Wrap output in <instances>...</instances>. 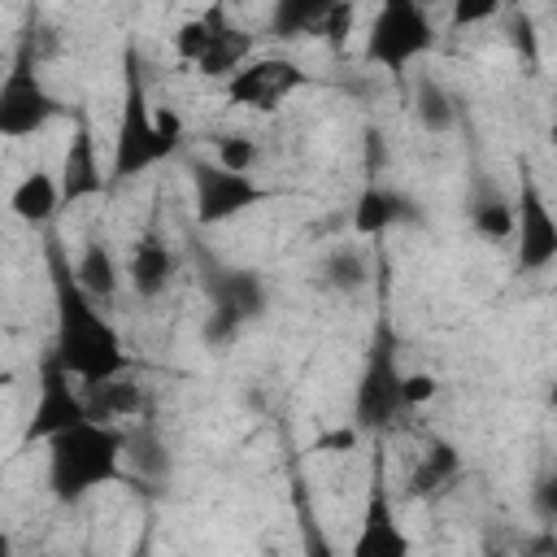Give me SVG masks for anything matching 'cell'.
<instances>
[{
    "label": "cell",
    "instance_id": "28",
    "mask_svg": "<svg viewBox=\"0 0 557 557\" xmlns=\"http://www.w3.org/2000/svg\"><path fill=\"white\" fill-rule=\"evenodd\" d=\"M500 13V0H457L453 4V26L466 30V26H483Z\"/></svg>",
    "mask_w": 557,
    "mask_h": 557
},
{
    "label": "cell",
    "instance_id": "15",
    "mask_svg": "<svg viewBox=\"0 0 557 557\" xmlns=\"http://www.w3.org/2000/svg\"><path fill=\"white\" fill-rule=\"evenodd\" d=\"M413 200L400 196L396 187H383V183H370L357 205H352V235L361 239H383L387 231H396L400 222H413Z\"/></svg>",
    "mask_w": 557,
    "mask_h": 557
},
{
    "label": "cell",
    "instance_id": "21",
    "mask_svg": "<svg viewBox=\"0 0 557 557\" xmlns=\"http://www.w3.org/2000/svg\"><path fill=\"white\" fill-rule=\"evenodd\" d=\"M457 466H461L457 448L444 444V440H435V444L422 453L418 470L409 474V492H413V496H435L440 487H448V483L457 479Z\"/></svg>",
    "mask_w": 557,
    "mask_h": 557
},
{
    "label": "cell",
    "instance_id": "20",
    "mask_svg": "<svg viewBox=\"0 0 557 557\" xmlns=\"http://www.w3.org/2000/svg\"><path fill=\"white\" fill-rule=\"evenodd\" d=\"M413 117H418V126H422L426 135H448V131L457 126V100L448 96L444 83L422 78V83L413 87Z\"/></svg>",
    "mask_w": 557,
    "mask_h": 557
},
{
    "label": "cell",
    "instance_id": "25",
    "mask_svg": "<svg viewBox=\"0 0 557 557\" xmlns=\"http://www.w3.org/2000/svg\"><path fill=\"white\" fill-rule=\"evenodd\" d=\"M91 392H96V396L87 400V409H91L96 422L139 413V383H122V379H113V383H100V387H91Z\"/></svg>",
    "mask_w": 557,
    "mask_h": 557
},
{
    "label": "cell",
    "instance_id": "17",
    "mask_svg": "<svg viewBox=\"0 0 557 557\" xmlns=\"http://www.w3.org/2000/svg\"><path fill=\"white\" fill-rule=\"evenodd\" d=\"M74 283H78L83 296H91L96 305H104V300L117 296V287H122V265H117V257L109 252L104 239H87V244H83V252H78V261H74Z\"/></svg>",
    "mask_w": 557,
    "mask_h": 557
},
{
    "label": "cell",
    "instance_id": "22",
    "mask_svg": "<svg viewBox=\"0 0 557 557\" xmlns=\"http://www.w3.org/2000/svg\"><path fill=\"white\" fill-rule=\"evenodd\" d=\"M326 9H331V0H278L274 13H270V26H274V35H283V39L322 35Z\"/></svg>",
    "mask_w": 557,
    "mask_h": 557
},
{
    "label": "cell",
    "instance_id": "29",
    "mask_svg": "<svg viewBox=\"0 0 557 557\" xmlns=\"http://www.w3.org/2000/svg\"><path fill=\"white\" fill-rule=\"evenodd\" d=\"M352 17H357L352 4H331V9H326V22H322V35H326L331 44H344V35L352 30Z\"/></svg>",
    "mask_w": 557,
    "mask_h": 557
},
{
    "label": "cell",
    "instance_id": "10",
    "mask_svg": "<svg viewBox=\"0 0 557 557\" xmlns=\"http://www.w3.org/2000/svg\"><path fill=\"white\" fill-rule=\"evenodd\" d=\"M91 409H87V396L70 383V374L48 357L44 370H39V383H35V405H30V418H26V431H22V444H48L52 435L70 431L74 422H87Z\"/></svg>",
    "mask_w": 557,
    "mask_h": 557
},
{
    "label": "cell",
    "instance_id": "31",
    "mask_svg": "<svg viewBox=\"0 0 557 557\" xmlns=\"http://www.w3.org/2000/svg\"><path fill=\"white\" fill-rule=\"evenodd\" d=\"M305 557H335L331 544H326V535H322V527L313 518H305Z\"/></svg>",
    "mask_w": 557,
    "mask_h": 557
},
{
    "label": "cell",
    "instance_id": "1",
    "mask_svg": "<svg viewBox=\"0 0 557 557\" xmlns=\"http://www.w3.org/2000/svg\"><path fill=\"white\" fill-rule=\"evenodd\" d=\"M48 270H52V300H57L52 361L87 387L122 379L131 370V352H126L122 331L100 313V305L91 296H83L61 248H48Z\"/></svg>",
    "mask_w": 557,
    "mask_h": 557
},
{
    "label": "cell",
    "instance_id": "26",
    "mask_svg": "<svg viewBox=\"0 0 557 557\" xmlns=\"http://www.w3.org/2000/svg\"><path fill=\"white\" fill-rule=\"evenodd\" d=\"M257 161H261L257 139H248V135H222V139H218L213 165H222V170H231V174H252Z\"/></svg>",
    "mask_w": 557,
    "mask_h": 557
},
{
    "label": "cell",
    "instance_id": "27",
    "mask_svg": "<svg viewBox=\"0 0 557 557\" xmlns=\"http://www.w3.org/2000/svg\"><path fill=\"white\" fill-rule=\"evenodd\" d=\"M440 396V379L431 370H400V405L405 409H422Z\"/></svg>",
    "mask_w": 557,
    "mask_h": 557
},
{
    "label": "cell",
    "instance_id": "2",
    "mask_svg": "<svg viewBox=\"0 0 557 557\" xmlns=\"http://www.w3.org/2000/svg\"><path fill=\"white\" fill-rule=\"evenodd\" d=\"M122 113H117V135H113V161H109V183H126L183 144V117L174 109H152L144 78H139V52L126 44L122 52Z\"/></svg>",
    "mask_w": 557,
    "mask_h": 557
},
{
    "label": "cell",
    "instance_id": "30",
    "mask_svg": "<svg viewBox=\"0 0 557 557\" xmlns=\"http://www.w3.org/2000/svg\"><path fill=\"white\" fill-rule=\"evenodd\" d=\"M135 466H139V470H148V474H161V470H165V457H161V444H157L152 435H144V440H135Z\"/></svg>",
    "mask_w": 557,
    "mask_h": 557
},
{
    "label": "cell",
    "instance_id": "3",
    "mask_svg": "<svg viewBox=\"0 0 557 557\" xmlns=\"http://www.w3.org/2000/svg\"><path fill=\"white\" fill-rule=\"evenodd\" d=\"M48 492L57 505H78L91 492L122 479L126 435L113 422H74L70 431L52 435L48 444Z\"/></svg>",
    "mask_w": 557,
    "mask_h": 557
},
{
    "label": "cell",
    "instance_id": "9",
    "mask_svg": "<svg viewBox=\"0 0 557 557\" xmlns=\"http://www.w3.org/2000/svg\"><path fill=\"white\" fill-rule=\"evenodd\" d=\"M309 87V70H300V61L292 57H252L244 61L231 78H226V100L239 104V109H257V113H270L278 109L283 100H292L296 91Z\"/></svg>",
    "mask_w": 557,
    "mask_h": 557
},
{
    "label": "cell",
    "instance_id": "4",
    "mask_svg": "<svg viewBox=\"0 0 557 557\" xmlns=\"http://www.w3.org/2000/svg\"><path fill=\"white\" fill-rule=\"evenodd\" d=\"M435 22H431V9H422L418 0H383L366 26V44H361V57L374 65V70H387V74H405L413 61L431 57L435 52Z\"/></svg>",
    "mask_w": 557,
    "mask_h": 557
},
{
    "label": "cell",
    "instance_id": "18",
    "mask_svg": "<svg viewBox=\"0 0 557 557\" xmlns=\"http://www.w3.org/2000/svg\"><path fill=\"white\" fill-rule=\"evenodd\" d=\"M366 283H370V257H366V248L335 244V248L322 252V261H318V287L348 296V292H361Z\"/></svg>",
    "mask_w": 557,
    "mask_h": 557
},
{
    "label": "cell",
    "instance_id": "23",
    "mask_svg": "<svg viewBox=\"0 0 557 557\" xmlns=\"http://www.w3.org/2000/svg\"><path fill=\"white\" fill-rule=\"evenodd\" d=\"M470 231L479 239H513V200L505 196H479L470 205Z\"/></svg>",
    "mask_w": 557,
    "mask_h": 557
},
{
    "label": "cell",
    "instance_id": "32",
    "mask_svg": "<svg viewBox=\"0 0 557 557\" xmlns=\"http://www.w3.org/2000/svg\"><path fill=\"white\" fill-rule=\"evenodd\" d=\"M352 440H357V431H352V426H339L335 435H326V440H318V448H348Z\"/></svg>",
    "mask_w": 557,
    "mask_h": 557
},
{
    "label": "cell",
    "instance_id": "24",
    "mask_svg": "<svg viewBox=\"0 0 557 557\" xmlns=\"http://www.w3.org/2000/svg\"><path fill=\"white\" fill-rule=\"evenodd\" d=\"M222 22H226V13H222V9H209V13L191 17V22H183V26L174 30V52H178V61L196 65V61L205 57V48H209V39L218 35V26H222Z\"/></svg>",
    "mask_w": 557,
    "mask_h": 557
},
{
    "label": "cell",
    "instance_id": "16",
    "mask_svg": "<svg viewBox=\"0 0 557 557\" xmlns=\"http://www.w3.org/2000/svg\"><path fill=\"white\" fill-rule=\"evenodd\" d=\"M57 209H61V187H57V174H48V170L22 174L9 191V213L26 226H48L57 218Z\"/></svg>",
    "mask_w": 557,
    "mask_h": 557
},
{
    "label": "cell",
    "instance_id": "6",
    "mask_svg": "<svg viewBox=\"0 0 557 557\" xmlns=\"http://www.w3.org/2000/svg\"><path fill=\"white\" fill-rule=\"evenodd\" d=\"M61 113H65V104L48 91L30 44H22L0 74V139H30V135L48 131Z\"/></svg>",
    "mask_w": 557,
    "mask_h": 557
},
{
    "label": "cell",
    "instance_id": "19",
    "mask_svg": "<svg viewBox=\"0 0 557 557\" xmlns=\"http://www.w3.org/2000/svg\"><path fill=\"white\" fill-rule=\"evenodd\" d=\"M248 52H252L248 30H239V26L222 22V26H218V35L209 39L205 57L196 61V70H200L205 78H231V74H235V70L248 61Z\"/></svg>",
    "mask_w": 557,
    "mask_h": 557
},
{
    "label": "cell",
    "instance_id": "8",
    "mask_svg": "<svg viewBox=\"0 0 557 557\" xmlns=\"http://www.w3.org/2000/svg\"><path fill=\"white\" fill-rule=\"evenodd\" d=\"M396 413H405L400 405V366H396V348L392 339H379L366 357V370L357 379L352 392V431L357 435H383Z\"/></svg>",
    "mask_w": 557,
    "mask_h": 557
},
{
    "label": "cell",
    "instance_id": "7",
    "mask_svg": "<svg viewBox=\"0 0 557 557\" xmlns=\"http://www.w3.org/2000/svg\"><path fill=\"white\" fill-rule=\"evenodd\" d=\"M274 200V187H261L252 174H231L213 161H191V209L200 226H222L248 209Z\"/></svg>",
    "mask_w": 557,
    "mask_h": 557
},
{
    "label": "cell",
    "instance_id": "11",
    "mask_svg": "<svg viewBox=\"0 0 557 557\" xmlns=\"http://www.w3.org/2000/svg\"><path fill=\"white\" fill-rule=\"evenodd\" d=\"M513 239H518V270L540 274L557 261V222L535 178H522V191L513 205Z\"/></svg>",
    "mask_w": 557,
    "mask_h": 557
},
{
    "label": "cell",
    "instance_id": "14",
    "mask_svg": "<svg viewBox=\"0 0 557 557\" xmlns=\"http://www.w3.org/2000/svg\"><path fill=\"white\" fill-rule=\"evenodd\" d=\"M174 270H178V261H174V248L161 239V235H139L135 244H131V252H126V265H122V283L139 296V300H157L170 283H174Z\"/></svg>",
    "mask_w": 557,
    "mask_h": 557
},
{
    "label": "cell",
    "instance_id": "33",
    "mask_svg": "<svg viewBox=\"0 0 557 557\" xmlns=\"http://www.w3.org/2000/svg\"><path fill=\"white\" fill-rule=\"evenodd\" d=\"M0 557H4V540H0Z\"/></svg>",
    "mask_w": 557,
    "mask_h": 557
},
{
    "label": "cell",
    "instance_id": "13",
    "mask_svg": "<svg viewBox=\"0 0 557 557\" xmlns=\"http://www.w3.org/2000/svg\"><path fill=\"white\" fill-rule=\"evenodd\" d=\"M57 187H61V205H74V200H91L109 187V174L100 165V148H96V135H91V122L78 113L74 117V135L61 152V174H57Z\"/></svg>",
    "mask_w": 557,
    "mask_h": 557
},
{
    "label": "cell",
    "instance_id": "12",
    "mask_svg": "<svg viewBox=\"0 0 557 557\" xmlns=\"http://www.w3.org/2000/svg\"><path fill=\"white\" fill-rule=\"evenodd\" d=\"M344 557H409V531L400 527L396 505H392V496L383 492L379 479L370 483V496H366L357 535H352V544H348Z\"/></svg>",
    "mask_w": 557,
    "mask_h": 557
},
{
    "label": "cell",
    "instance_id": "5",
    "mask_svg": "<svg viewBox=\"0 0 557 557\" xmlns=\"http://www.w3.org/2000/svg\"><path fill=\"white\" fill-rule=\"evenodd\" d=\"M209 296V318H205V339L209 344H231L244 322H257L270 305V283L252 265H205L200 278Z\"/></svg>",
    "mask_w": 557,
    "mask_h": 557
}]
</instances>
